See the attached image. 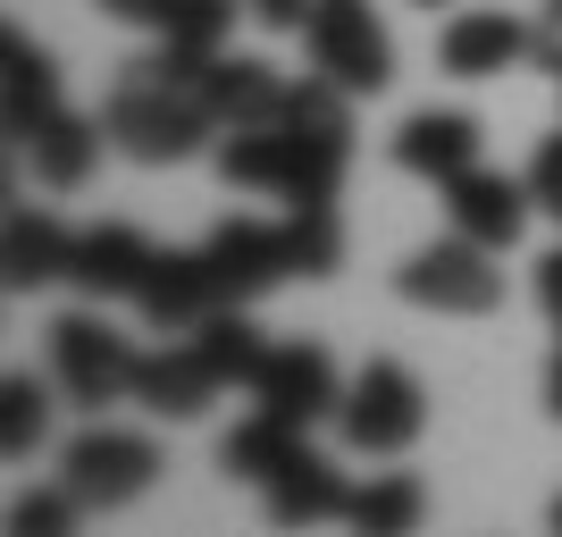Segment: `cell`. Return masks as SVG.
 I'll use <instances>...</instances> for the list:
<instances>
[{
  "mask_svg": "<svg viewBox=\"0 0 562 537\" xmlns=\"http://www.w3.org/2000/svg\"><path fill=\"white\" fill-rule=\"evenodd\" d=\"M529 202H538L546 219H562V135H546L538 160H529Z\"/></svg>",
  "mask_w": 562,
  "mask_h": 537,
  "instance_id": "83f0119b",
  "label": "cell"
},
{
  "mask_svg": "<svg viewBox=\"0 0 562 537\" xmlns=\"http://www.w3.org/2000/svg\"><path fill=\"white\" fill-rule=\"evenodd\" d=\"M529 177H495V168H470V177H453L446 186V219L470 235V244H487V253H504V244H520V227H529Z\"/></svg>",
  "mask_w": 562,
  "mask_h": 537,
  "instance_id": "8fae6325",
  "label": "cell"
},
{
  "mask_svg": "<svg viewBox=\"0 0 562 537\" xmlns=\"http://www.w3.org/2000/svg\"><path fill=\"white\" fill-rule=\"evenodd\" d=\"M395 160L412 177H428V186H453V177L479 168V118L470 110H412L395 126Z\"/></svg>",
  "mask_w": 562,
  "mask_h": 537,
  "instance_id": "5bb4252c",
  "label": "cell"
},
{
  "mask_svg": "<svg viewBox=\"0 0 562 537\" xmlns=\"http://www.w3.org/2000/svg\"><path fill=\"white\" fill-rule=\"evenodd\" d=\"M546 412L562 421V353H554V370H546Z\"/></svg>",
  "mask_w": 562,
  "mask_h": 537,
  "instance_id": "d6a6232c",
  "label": "cell"
},
{
  "mask_svg": "<svg viewBox=\"0 0 562 537\" xmlns=\"http://www.w3.org/2000/svg\"><path fill=\"white\" fill-rule=\"evenodd\" d=\"M177 9H186V0H101V18L143 25V34H168V25H177Z\"/></svg>",
  "mask_w": 562,
  "mask_h": 537,
  "instance_id": "f1b7e54d",
  "label": "cell"
},
{
  "mask_svg": "<svg viewBox=\"0 0 562 537\" xmlns=\"http://www.w3.org/2000/svg\"><path fill=\"white\" fill-rule=\"evenodd\" d=\"M59 479L76 488L85 513H117V504H135V495L160 479V445L135 437V428H85V437H68V454H59Z\"/></svg>",
  "mask_w": 562,
  "mask_h": 537,
  "instance_id": "52a82bcc",
  "label": "cell"
},
{
  "mask_svg": "<svg viewBox=\"0 0 562 537\" xmlns=\"http://www.w3.org/2000/svg\"><path fill=\"white\" fill-rule=\"evenodd\" d=\"M420 513H428V488L403 479V470H378L370 488H352V504H345V521L361 537H403V529H420Z\"/></svg>",
  "mask_w": 562,
  "mask_h": 537,
  "instance_id": "7402d4cb",
  "label": "cell"
},
{
  "mask_svg": "<svg viewBox=\"0 0 562 537\" xmlns=\"http://www.w3.org/2000/svg\"><path fill=\"white\" fill-rule=\"evenodd\" d=\"M76 513H85V504H76V488L59 479V488H43V495H18L9 529H18V537H68V529H76Z\"/></svg>",
  "mask_w": 562,
  "mask_h": 537,
  "instance_id": "4316f807",
  "label": "cell"
},
{
  "mask_svg": "<svg viewBox=\"0 0 562 537\" xmlns=\"http://www.w3.org/2000/svg\"><path fill=\"white\" fill-rule=\"evenodd\" d=\"M0 118H9V143H25L34 126L59 118V68H50L43 43H25L18 25L0 34Z\"/></svg>",
  "mask_w": 562,
  "mask_h": 537,
  "instance_id": "2e32d148",
  "label": "cell"
},
{
  "mask_svg": "<svg viewBox=\"0 0 562 537\" xmlns=\"http://www.w3.org/2000/svg\"><path fill=\"white\" fill-rule=\"evenodd\" d=\"M336 428H345L352 454H403V445H420L428 428V395H420V378L403 370V361H370V370L345 387V403H336Z\"/></svg>",
  "mask_w": 562,
  "mask_h": 537,
  "instance_id": "8992f818",
  "label": "cell"
},
{
  "mask_svg": "<svg viewBox=\"0 0 562 537\" xmlns=\"http://www.w3.org/2000/svg\"><path fill=\"white\" fill-rule=\"evenodd\" d=\"M554 529H562V495H554Z\"/></svg>",
  "mask_w": 562,
  "mask_h": 537,
  "instance_id": "836d02e7",
  "label": "cell"
},
{
  "mask_svg": "<svg viewBox=\"0 0 562 537\" xmlns=\"http://www.w3.org/2000/svg\"><path fill=\"white\" fill-rule=\"evenodd\" d=\"M101 135H110V152H126V160L168 168V160H193V152L218 135V118H211V101H202V85H177V76H160L151 59H135V68L117 76V93L101 101Z\"/></svg>",
  "mask_w": 562,
  "mask_h": 537,
  "instance_id": "7a4b0ae2",
  "label": "cell"
},
{
  "mask_svg": "<svg viewBox=\"0 0 562 537\" xmlns=\"http://www.w3.org/2000/svg\"><path fill=\"white\" fill-rule=\"evenodd\" d=\"M135 361L143 353L117 336L110 320L93 311H68V320H50V378H59V395L101 412V403H126L135 395Z\"/></svg>",
  "mask_w": 562,
  "mask_h": 537,
  "instance_id": "5b68a950",
  "label": "cell"
},
{
  "mask_svg": "<svg viewBox=\"0 0 562 537\" xmlns=\"http://www.w3.org/2000/svg\"><path fill=\"white\" fill-rule=\"evenodd\" d=\"M529 59L562 76V0H538V18H529Z\"/></svg>",
  "mask_w": 562,
  "mask_h": 537,
  "instance_id": "f546056e",
  "label": "cell"
},
{
  "mask_svg": "<svg viewBox=\"0 0 562 537\" xmlns=\"http://www.w3.org/2000/svg\"><path fill=\"white\" fill-rule=\"evenodd\" d=\"M101 118H76V110H59L50 126H34V135L18 143L25 160H34V177H43L50 193H76L85 177H93V160H101Z\"/></svg>",
  "mask_w": 562,
  "mask_h": 537,
  "instance_id": "ffe728a7",
  "label": "cell"
},
{
  "mask_svg": "<svg viewBox=\"0 0 562 537\" xmlns=\"http://www.w3.org/2000/svg\"><path fill=\"white\" fill-rule=\"evenodd\" d=\"M285 260H294V278H336V260H345V227H336L328 202H285Z\"/></svg>",
  "mask_w": 562,
  "mask_h": 537,
  "instance_id": "cb8c5ba5",
  "label": "cell"
},
{
  "mask_svg": "<svg viewBox=\"0 0 562 537\" xmlns=\"http://www.w3.org/2000/svg\"><path fill=\"white\" fill-rule=\"evenodd\" d=\"M227 34H235V0H186L160 43L186 51V59H218V51H227Z\"/></svg>",
  "mask_w": 562,
  "mask_h": 537,
  "instance_id": "484cf974",
  "label": "cell"
},
{
  "mask_svg": "<svg viewBox=\"0 0 562 537\" xmlns=\"http://www.w3.org/2000/svg\"><path fill=\"white\" fill-rule=\"evenodd\" d=\"M151 260H160V244H143L135 227H85L76 235V260H68V286L93 294V303H110V294L135 303V286L151 278Z\"/></svg>",
  "mask_w": 562,
  "mask_h": 537,
  "instance_id": "e0dca14e",
  "label": "cell"
},
{
  "mask_svg": "<svg viewBox=\"0 0 562 537\" xmlns=\"http://www.w3.org/2000/svg\"><path fill=\"white\" fill-rule=\"evenodd\" d=\"M202 269H211L218 303H252V294H269V286L294 278V260H285V227L278 219H218L202 244Z\"/></svg>",
  "mask_w": 562,
  "mask_h": 537,
  "instance_id": "ba28073f",
  "label": "cell"
},
{
  "mask_svg": "<svg viewBox=\"0 0 562 537\" xmlns=\"http://www.w3.org/2000/svg\"><path fill=\"white\" fill-rule=\"evenodd\" d=\"M529 59V25L504 18V9H470V18L446 25V43H437V68L462 76V85H479V76H504Z\"/></svg>",
  "mask_w": 562,
  "mask_h": 537,
  "instance_id": "ac0fdd59",
  "label": "cell"
},
{
  "mask_svg": "<svg viewBox=\"0 0 562 537\" xmlns=\"http://www.w3.org/2000/svg\"><path fill=\"white\" fill-rule=\"evenodd\" d=\"M420 9H446V0H420Z\"/></svg>",
  "mask_w": 562,
  "mask_h": 537,
  "instance_id": "e575fe53",
  "label": "cell"
},
{
  "mask_svg": "<svg viewBox=\"0 0 562 537\" xmlns=\"http://www.w3.org/2000/svg\"><path fill=\"white\" fill-rule=\"evenodd\" d=\"M260 504H269V521H278V529H319V521H345L352 488L303 445V454H294L278 479H260Z\"/></svg>",
  "mask_w": 562,
  "mask_h": 537,
  "instance_id": "d6986e66",
  "label": "cell"
},
{
  "mask_svg": "<svg viewBox=\"0 0 562 537\" xmlns=\"http://www.w3.org/2000/svg\"><path fill=\"white\" fill-rule=\"evenodd\" d=\"M227 395V378L211 370V353L193 345H160V353H143L135 361V403L151 412V421H202L211 403Z\"/></svg>",
  "mask_w": 562,
  "mask_h": 537,
  "instance_id": "30bf717a",
  "label": "cell"
},
{
  "mask_svg": "<svg viewBox=\"0 0 562 537\" xmlns=\"http://www.w3.org/2000/svg\"><path fill=\"white\" fill-rule=\"evenodd\" d=\"M269 34H303V18H311V0H244Z\"/></svg>",
  "mask_w": 562,
  "mask_h": 537,
  "instance_id": "4dcf8cb0",
  "label": "cell"
},
{
  "mask_svg": "<svg viewBox=\"0 0 562 537\" xmlns=\"http://www.w3.org/2000/svg\"><path fill=\"white\" fill-rule=\"evenodd\" d=\"M252 403L278 412V421H294V428H311L345 403V378H336L328 345H269V361L252 370Z\"/></svg>",
  "mask_w": 562,
  "mask_h": 537,
  "instance_id": "9c48e42d",
  "label": "cell"
},
{
  "mask_svg": "<svg viewBox=\"0 0 562 537\" xmlns=\"http://www.w3.org/2000/svg\"><path fill=\"white\" fill-rule=\"evenodd\" d=\"M193 345L211 353V370L227 378V387H252V370L269 361V345H260V327L244 320V303H218L211 320L193 327Z\"/></svg>",
  "mask_w": 562,
  "mask_h": 537,
  "instance_id": "603a6c76",
  "label": "cell"
},
{
  "mask_svg": "<svg viewBox=\"0 0 562 537\" xmlns=\"http://www.w3.org/2000/svg\"><path fill=\"white\" fill-rule=\"evenodd\" d=\"M68 260H76V235L59 227V219L34 211V202H9V219H0V278H9V294L59 286Z\"/></svg>",
  "mask_w": 562,
  "mask_h": 537,
  "instance_id": "4fadbf2b",
  "label": "cell"
},
{
  "mask_svg": "<svg viewBox=\"0 0 562 537\" xmlns=\"http://www.w3.org/2000/svg\"><path fill=\"white\" fill-rule=\"evenodd\" d=\"M43 437H50L43 387H34V378H9V387H0V454L25 462V454H43Z\"/></svg>",
  "mask_w": 562,
  "mask_h": 537,
  "instance_id": "d4e9b609",
  "label": "cell"
},
{
  "mask_svg": "<svg viewBox=\"0 0 562 537\" xmlns=\"http://www.w3.org/2000/svg\"><path fill=\"white\" fill-rule=\"evenodd\" d=\"M135 311L160 327V336H193V327L218 311V286H211V269H202V253H160L151 278L135 286Z\"/></svg>",
  "mask_w": 562,
  "mask_h": 537,
  "instance_id": "9a60e30c",
  "label": "cell"
},
{
  "mask_svg": "<svg viewBox=\"0 0 562 537\" xmlns=\"http://www.w3.org/2000/svg\"><path fill=\"white\" fill-rule=\"evenodd\" d=\"M294 454H303V428L278 421V412H260V403H252V421H235L227 437H218V470H227V479H244V488L278 479Z\"/></svg>",
  "mask_w": 562,
  "mask_h": 537,
  "instance_id": "44dd1931",
  "label": "cell"
},
{
  "mask_svg": "<svg viewBox=\"0 0 562 537\" xmlns=\"http://www.w3.org/2000/svg\"><path fill=\"white\" fill-rule=\"evenodd\" d=\"M303 51H311V76L345 85L352 101L395 85V43H386V25H378L370 0H311Z\"/></svg>",
  "mask_w": 562,
  "mask_h": 537,
  "instance_id": "3957f363",
  "label": "cell"
},
{
  "mask_svg": "<svg viewBox=\"0 0 562 537\" xmlns=\"http://www.w3.org/2000/svg\"><path fill=\"white\" fill-rule=\"evenodd\" d=\"M538 303H546V311L562 320V244H554V253L538 260Z\"/></svg>",
  "mask_w": 562,
  "mask_h": 537,
  "instance_id": "1f68e13d",
  "label": "cell"
},
{
  "mask_svg": "<svg viewBox=\"0 0 562 537\" xmlns=\"http://www.w3.org/2000/svg\"><path fill=\"white\" fill-rule=\"evenodd\" d=\"M395 286H403V303L446 311V320H487V311L504 303V269H495V253H487V244H470L462 227H453L446 244L412 253L395 269Z\"/></svg>",
  "mask_w": 562,
  "mask_h": 537,
  "instance_id": "277c9868",
  "label": "cell"
},
{
  "mask_svg": "<svg viewBox=\"0 0 562 537\" xmlns=\"http://www.w3.org/2000/svg\"><path fill=\"white\" fill-rule=\"evenodd\" d=\"M345 85L303 76L278 126H235L218 143V177L235 193H278V202H336L352 168V110Z\"/></svg>",
  "mask_w": 562,
  "mask_h": 537,
  "instance_id": "6da1fadb",
  "label": "cell"
},
{
  "mask_svg": "<svg viewBox=\"0 0 562 537\" xmlns=\"http://www.w3.org/2000/svg\"><path fill=\"white\" fill-rule=\"evenodd\" d=\"M202 101H211L218 135H235V126H278L285 101H294V85H285L269 59H244V51L227 59V51H218L211 76H202Z\"/></svg>",
  "mask_w": 562,
  "mask_h": 537,
  "instance_id": "7c38bea8",
  "label": "cell"
}]
</instances>
